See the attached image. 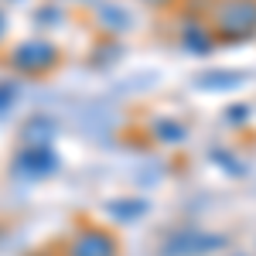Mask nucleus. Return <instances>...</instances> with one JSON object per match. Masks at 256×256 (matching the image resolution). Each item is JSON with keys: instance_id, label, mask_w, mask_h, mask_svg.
Here are the masks:
<instances>
[{"instance_id": "f257e3e1", "label": "nucleus", "mask_w": 256, "mask_h": 256, "mask_svg": "<svg viewBox=\"0 0 256 256\" xmlns=\"http://www.w3.org/2000/svg\"><path fill=\"white\" fill-rule=\"evenodd\" d=\"M216 34L242 41L256 34V0H222L216 7Z\"/></svg>"}, {"instance_id": "f03ea898", "label": "nucleus", "mask_w": 256, "mask_h": 256, "mask_svg": "<svg viewBox=\"0 0 256 256\" xmlns=\"http://www.w3.org/2000/svg\"><path fill=\"white\" fill-rule=\"evenodd\" d=\"M55 62H58V52H55V44H48V41H24V44H18V48L10 52V65H14L18 72H28V76L48 72Z\"/></svg>"}, {"instance_id": "7ed1b4c3", "label": "nucleus", "mask_w": 256, "mask_h": 256, "mask_svg": "<svg viewBox=\"0 0 256 256\" xmlns=\"http://www.w3.org/2000/svg\"><path fill=\"white\" fill-rule=\"evenodd\" d=\"M68 256H116V239L102 229H86L72 239Z\"/></svg>"}, {"instance_id": "20e7f679", "label": "nucleus", "mask_w": 256, "mask_h": 256, "mask_svg": "<svg viewBox=\"0 0 256 256\" xmlns=\"http://www.w3.org/2000/svg\"><path fill=\"white\" fill-rule=\"evenodd\" d=\"M55 164H58V160H55L52 150L34 147V150H24V154L18 158V171H24V174H48Z\"/></svg>"}, {"instance_id": "39448f33", "label": "nucleus", "mask_w": 256, "mask_h": 256, "mask_svg": "<svg viewBox=\"0 0 256 256\" xmlns=\"http://www.w3.org/2000/svg\"><path fill=\"white\" fill-rule=\"evenodd\" d=\"M184 44H192L198 55H205V52H212V34H208L202 24H192V28L184 31Z\"/></svg>"}, {"instance_id": "423d86ee", "label": "nucleus", "mask_w": 256, "mask_h": 256, "mask_svg": "<svg viewBox=\"0 0 256 256\" xmlns=\"http://www.w3.org/2000/svg\"><path fill=\"white\" fill-rule=\"evenodd\" d=\"M0 34H4V14H0Z\"/></svg>"}, {"instance_id": "0eeeda50", "label": "nucleus", "mask_w": 256, "mask_h": 256, "mask_svg": "<svg viewBox=\"0 0 256 256\" xmlns=\"http://www.w3.org/2000/svg\"><path fill=\"white\" fill-rule=\"evenodd\" d=\"M147 4H168V0H147Z\"/></svg>"}]
</instances>
